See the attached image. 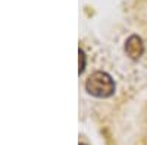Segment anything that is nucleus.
<instances>
[{
  "label": "nucleus",
  "mask_w": 147,
  "mask_h": 145,
  "mask_svg": "<svg viewBox=\"0 0 147 145\" xmlns=\"http://www.w3.org/2000/svg\"><path fill=\"white\" fill-rule=\"evenodd\" d=\"M85 88L91 95L106 98L115 92V82L106 72H94L85 82Z\"/></svg>",
  "instance_id": "f257e3e1"
},
{
  "label": "nucleus",
  "mask_w": 147,
  "mask_h": 145,
  "mask_svg": "<svg viewBox=\"0 0 147 145\" xmlns=\"http://www.w3.org/2000/svg\"><path fill=\"white\" fill-rule=\"evenodd\" d=\"M125 51L131 59H138L144 51V44L138 35H131L125 43Z\"/></svg>",
  "instance_id": "f03ea898"
},
{
  "label": "nucleus",
  "mask_w": 147,
  "mask_h": 145,
  "mask_svg": "<svg viewBox=\"0 0 147 145\" xmlns=\"http://www.w3.org/2000/svg\"><path fill=\"white\" fill-rule=\"evenodd\" d=\"M84 65H85V54L82 50H80V72H82Z\"/></svg>",
  "instance_id": "7ed1b4c3"
},
{
  "label": "nucleus",
  "mask_w": 147,
  "mask_h": 145,
  "mask_svg": "<svg viewBox=\"0 0 147 145\" xmlns=\"http://www.w3.org/2000/svg\"><path fill=\"white\" fill-rule=\"evenodd\" d=\"M80 145H85V144H80Z\"/></svg>",
  "instance_id": "20e7f679"
}]
</instances>
